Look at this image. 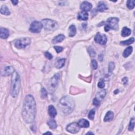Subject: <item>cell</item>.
<instances>
[{
  "label": "cell",
  "mask_w": 135,
  "mask_h": 135,
  "mask_svg": "<svg viewBox=\"0 0 135 135\" xmlns=\"http://www.w3.org/2000/svg\"><path fill=\"white\" fill-rule=\"evenodd\" d=\"M104 86H105V84H104L103 80V79L100 80L98 83V87L100 89H103L104 87Z\"/></svg>",
  "instance_id": "obj_33"
},
{
  "label": "cell",
  "mask_w": 135,
  "mask_h": 135,
  "mask_svg": "<svg viewBox=\"0 0 135 135\" xmlns=\"http://www.w3.org/2000/svg\"><path fill=\"white\" fill-rule=\"evenodd\" d=\"M89 52L91 57H95L96 56V52L94 51V50L91 48H90L89 49Z\"/></svg>",
  "instance_id": "obj_37"
},
{
  "label": "cell",
  "mask_w": 135,
  "mask_h": 135,
  "mask_svg": "<svg viewBox=\"0 0 135 135\" xmlns=\"http://www.w3.org/2000/svg\"><path fill=\"white\" fill-rule=\"evenodd\" d=\"M75 106L73 99L70 96L62 97L59 101V108L65 115H69L73 111Z\"/></svg>",
  "instance_id": "obj_2"
},
{
  "label": "cell",
  "mask_w": 135,
  "mask_h": 135,
  "mask_svg": "<svg viewBox=\"0 0 135 135\" xmlns=\"http://www.w3.org/2000/svg\"><path fill=\"white\" fill-rule=\"evenodd\" d=\"M43 27L49 31H54L58 29L59 25L57 22L50 19H43L41 21Z\"/></svg>",
  "instance_id": "obj_5"
},
{
  "label": "cell",
  "mask_w": 135,
  "mask_h": 135,
  "mask_svg": "<svg viewBox=\"0 0 135 135\" xmlns=\"http://www.w3.org/2000/svg\"><path fill=\"white\" fill-rule=\"evenodd\" d=\"M66 62L65 59H60L58 60L56 63V67L57 69H61L65 66Z\"/></svg>",
  "instance_id": "obj_22"
},
{
  "label": "cell",
  "mask_w": 135,
  "mask_h": 135,
  "mask_svg": "<svg viewBox=\"0 0 135 135\" xmlns=\"http://www.w3.org/2000/svg\"><path fill=\"white\" fill-rule=\"evenodd\" d=\"M109 68H108V71L109 72H112V71L115 69V63H114L113 62H110L109 63Z\"/></svg>",
  "instance_id": "obj_31"
},
{
  "label": "cell",
  "mask_w": 135,
  "mask_h": 135,
  "mask_svg": "<svg viewBox=\"0 0 135 135\" xmlns=\"http://www.w3.org/2000/svg\"><path fill=\"white\" fill-rule=\"evenodd\" d=\"M59 79H60V75L58 73H56L54 75L53 77L51 79V86L53 89L56 88L58 86Z\"/></svg>",
  "instance_id": "obj_11"
},
{
  "label": "cell",
  "mask_w": 135,
  "mask_h": 135,
  "mask_svg": "<svg viewBox=\"0 0 135 135\" xmlns=\"http://www.w3.org/2000/svg\"><path fill=\"white\" fill-rule=\"evenodd\" d=\"M54 49L56 50V52L57 53H60L62 51V50H63V48L61 47V46H54Z\"/></svg>",
  "instance_id": "obj_36"
},
{
  "label": "cell",
  "mask_w": 135,
  "mask_h": 135,
  "mask_svg": "<svg viewBox=\"0 0 135 135\" xmlns=\"http://www.w3.org/2000/svg\"><path fill=\"white\" fill-rule=\"evenodd\" d=\"M92 7V4L87 1L83 2L80 5V8L82 10V11H85L87 12L88 11H90L91 10Z\"/></svg>",
  "instance_id": "obj_12"
},
{
  "label": "cell",
  "mask_w": 135,
  "mask_h": 135,
  "mask_svg": "<svg viewBox=\"0 0 135 135\" xmlns=\"http://www.w3.org/2000/svg\"><path fill=\"white\" fill-rule=\"evenodd\" d=\"M36 112V103L34 97L28 95L25 97L22 115L24 121L27 124H31L34 120Z\"/></svg>",
  "instance_id": "obj_1"
},
{
  "label": "cell",
  "mask_w": 135,
  "mask_h": 135,
  "mask_svg": "<svg viewBox=\"0 0 135 135\" xmlns=\"http://www.w3.org/2000/svg\"><path fill=\"white\" fill-rule=\"evenodd\" d=\"M114 117V114L113 112L111 111H109L107 112V113L105 115L104 118V122H108L111 121Z\"/></svg>",
  "instance_id": "obj_19"
},
{
  "label": "cell",
  "mask_w": 135,
  "mask_h": 135,
  "mask_svg": "<svg viewBox=\"0 0 135 135\" xmlns=\"http://www.w3.org/2000/svg\"><path fill=\"white\" fill-rule=\"evenodd\" d=\"M9 36V32L8 30L5 28H1L0 29V37L2 39H6Z\"/></svg>",
  "instance_id": "obj_14"
},
{
  "label": "cell",
  "mask_w": 135,
  "mask_h": 135,
  "mask_svg": "<svg viewBox=\"0 0 135 135\" xmlns=\"http://www.w3.org/2000/svg\"><path fill=\"white\" fill-rule=\"evenodd\" d=\"M119 19L117 18H108L105 23L104 31L108 32L110 30H117L119 28Z\"/></svg>",
  "instance_id": "obj_4"
},
{
  "label": "cell",
  "mask_w": 135,
  "mask_h": 135,
  "mask_svg": "<svg viewBox=\"0 0 135 135\" xmlns=\"http://www.w3.org/2000/svg\"><path fill=\"white\" fill-rule=\"evenodd\" d=\"M127 6L129 9H133L135 7V1H128L127 2Z\"/></svg>",
  "instance_id": "obj_30"
},
{
  "label": "cell",
  "mask_w": 135,
  "mask_h": 135,
  "mask_svg": "<svg viewBox=\"0 0 135 135\" xmlns=\"http://www.w3.org/2000/svg\"><path fill=\"white\" fill-rule=\"evenodd\" d=\"M95 109H92L90 111V112H89L88 117L89 119L90 120H94V118H95Z\"/></svg>",
  "instance_id": "obj_28"
},
{
  "label": "cell",
  "mask_w": 135,
  "mask_h": 135,
  "mask_svg": "<svg viewBox=\"0 0 135 135\" xmlns=\"http://www.w3.org/2000/svg\"><path fill=\"white\" fill-rule=\"evenodd\" d=\"M78 124L80 126V127L82 128H88L90 126L89 122L84 119H80L78 122Z\"/></svg>",
  "instance_id": "obj_17"
},
{
  "label": "cell",
  "mask_w": 135,
  "mask_h": 135,
  "mask_svg": "<svg viewBox=\"0 0 135 135\" xmlns=\"http://www.w3.org/2000/svg\"><path fill=\"white\" fill-rule=\"evenodd\" d=\"M43 28V25L41 22L35 21L31 24L29 30L32 33H39Z\"/></svg>",
  "instance_id": "obj_7"
},
{
  "label": "cell",
  "mask_w": 135,
  "mask_h": 135,
  "mask_svg": "<svg viewBox=\"0 0 135 135\" xmlns=\"http://www.w3.org/2000/svg\"><path fill=\"white\" fill-rule=\"evenodd\" d=\"M97 10L100 12H103L104 11L107 10V6L103 2H99L98 6H97Z\"/></svg>",
  "instance_id": "obj_24"
},
{
  "label": "cell",
  "mask_w": 135,
  "mask_h": 135,
  "mask_svg": "<svg viewBox=\"0 0 135 135\" xmlns=\"http://www.w3.org/2000/svg\"><path fill=\"white\" fill-rule=\"evenodd\" d=\"M48 125L50 128L52 129H55L57 127V124L56 121L54 119H51L48 121Z\"/></svg>",
  "instance_id": "obj_26"
},
{
  "label": "cell",
  "mask_w": 135,
  "mask_h": 135,
  "mask_svg": "<svg viewBox=\"0 0 135 135\" xmlns=\"http://www.w3.org/2000/svg\"><path fill=\"white\" fill-rule=\"evenodd\" d=\"M132 31L131 30L127 27H124L121 31V35L123 37H127L130 35Z\"/></svg>",
  "instance_id": "obj_21"
},
{
  "label": "cell",
  "mask_w": 135,
  "mask_h": 135,
  "mask_svg": "<svg viewBox=\"0 0 135 135\" xmlns=\"http://www.w3.org/2000/svg\"><path fill=\"white\" fill-rule=\"evenodd\" d=\"M78 19L79 20L86 21L88 19V13L85 11L80 12L78 15Z\"/></svg>",
  "instance_id": "obj_16"
},
{
  "label": "cell",
  "mask_w": 135,
  "mask_h": 135,
  "mask_svg": "<svg viewBox=\"0 0 135 135\" xmlns=\"http://www.w3.org/2000/svg\"><path fill=\"white\" fill-rule=\"evenodd\" d=\"M1 13L2 14L5 15H9L11 14V12L8 9V8L5 5H2L1 8Z\"/></svg>",
  "instance_id": "obj_25"
},
{
  "label": "cell",
  "mask_w": 135,
  "mask_h": 135,
  "mask_svg": "<svg viewBox=\"0 0 135 135\" xmlns=\"http://www.w3.org/2000/svg\"><path fill=\"white\" fill-rule=\"evenodd\" d=\"M93 104L96 105V106L98 107L100 104V101L95 98L93 100Z\"/></svg>",
  "instance_id": "obj_38"
},
{
  "label": "cell",
  "mask_w": 135,
  "mask_h": 135,
  "mask_svg": "<svg viewBox=\"0 0 135 135\" xmlns=\"http://www.w3.org/2000/svg\"><path fill=\"white\" fill-rule=\"evenodd\" d=\"M135 118H132V119L130 120V124L129 125V128H128V130L129 131H133L134 129V127H135Z\"/></svg>",
  "instance_id": "obj_29"
},
{
  "label": "cell",
  "mask_w": 135,
  "mask_h": 135,
  "mask_svg": "<svg viewBox=\"0 0 135 135\" xmlns=\"http://www.w3.org/2000/svg\"><path fill=\"white\" fill-rule=\"evenodd\" d=\"M21 88V80L20 75L16 71H14V73L12 74V81L11 85V90L10 94L11 96L15 98L18 95Z\"/></svg>",
  "instance_id": "obj_3"
},
{
  "label": "cell",
  "mask_w": 135,
  "mask_h": 135,
  "mask_svg": "<svg viewBox=\"0 0 135 135\" xmlns=\"http://www.w3.org/2000/svg\"><path fill=\"white\" fill-rule=\"evenodd\" d=\"M47 92H46V90L44 88H42L41 89V98L42 99H45L47 98Z\"/></svg>",
  "instance_id": "obj_32"
},
{
  "label": "cell",
  "mask_w": 135,
  "mask_h": 135,
  "mask_svg": "<svg viewBox=\"0 0 135 135\" xmlns=\"http://www.w3.org/2000/svg\"><path fill=\"white\" fill-rule=\"evenodd\" d=\"M92 68L94 70L97 69L98 68V63H97V62L95 59H93L92 60Z\"/></svg>",
  "instance_id": "obj_34"
},
{
  "label": "cell",
  "mask_w": 135,
  "mask_h": 135,
  "mask_svg": "<svg viewBox=\"0 0 135 135\" xmlns=\"http://www.w3.org/2000/svg\"><path fill=\"white\" fill-rule=\"evenodd\" d=\"M69 35L70 37H73L74 36L76 33H77V29L74 25H71L70 27L69 28Z\"/></svg>",
  "instance_id": "obj_20"
},
{
  "label": "cell",
  "mask_w": 135,
  "mask_h": 135,
  "mask_svg": "<svg viewBox=\"0 0 135 135\" xmlns=\"http://www.w3.org/2000/svg\"><path fill=\"white\" fill-rule=\"evenodd\" d=\"M122 82H123L124 85H126L128 83V78L127 77H125L122 80Z\"/></svg>",
  "instance_id": "obj_39"
},
{
  "label": "cell",
  "mask_w": 135,
  "mask_h": 135,
  "mask_svg": "<svg viewBox=\"0 0 135 135\" xmlns=\"http://www.w3.org/2000/svg\"><path fill=\"white\" fill-rule=\"evenodd\" d=\"M44 56L45 57L47 58L49 60H51V59L53 58V56L50 53H49V52H45L44 53Z\"/></svg>",
  "instance_id": "obj_35"
},
{
  "label": "cell",
  "mask_w": 135,
  "mask_h": 135,
  "mask_svg": "<svg viewBox=\"0 0 135 135\" xmlns=\"http://www.w3.org/2000/svg\"><path fill=\"white\" fill-rule=\"evenodd\" d=\"M95 41L101 45H104L107 42V37L105 34L98 33L95 37Z\"/></svg>",
  "instance_id": "obj_9"
},
{
  "label": "cell",
  "mask_w": 135,
  "mask_h": 135,
  "mask_svg": "<svg viewBox=\"0 0 135 135\" xmlns=\"http://www.w3.org/2000/svg\"><path fill=\"white\" fill-rule=\"evenodd\" d=\"M48 113L50 117L52 118H54L57 116V110L53 105H50L49 106Z\"/></svg>",
  "instance_id": "obj_13"
},
{
  "label": "cell",
  "mask_w": 135,
  "mask_h": 135,
  "mask_svg": "<svg viewBox=\"0 0 135 135\" xmlns=\"http://www.w3.org/2000/svg\"><path fill=\"white\" fill-rule=\"evenodd\" d=\"M14 70L13 68L11 67V66H6L3 69V71H2L1 75L2 76H8L10 75L11 74H13L14 73Z\"/></svg>",
  "instance_id": "obj_10"
},
{
  "label": "cell",
  "mask_w": 135,
  "mask_h": 135,
  "mask_svg": "<svg viewBox=\"0 0 135 135\" xmlns=\"http://www.w3.org/2000/svg\"><path fill=\"white\" fill-rule=\"evenodd\" d=\"M11 2L13 3V4L14 5H16L19 3V1H16H16H14V0H13V1H11Z\"/></svg>",
  "instance_id": "obj_40"
},
{
  "label": "cell",
  "mask_w": 135,
  "mask_h": 135,
  "mask_svg": "<svg viewBox=\"0 0 135 135\" xmlns=\"http://www.w3.org/2000/svg\"><path fill=\"white\" fill-rule=\"evenodd\" d=\"M135 42V39L134 37H131L129 39L127 40H125V41H121L120 42V44L121 45H130L131 44L133 43L134 42Z\"/></svg>",
  "instance_id": "obj_27"
},
{
  "label": "cell",
  "mask_w": 135,
  "mask_h": 135,
  "mask_svg": "<svg viewBox=\"0 0 135 135\" xmlns=\"http://www.w3.org/2000/svg\"><path fill=\"white\" fill-rule=\"evenodd\" d=\"M106 94H107V91L105 89L101 90L97 93L96 98H97V99L100 101V100H102L104 98Z\"/></svg>",
  "instance_id": "obj_18"
},
{
  "label": "cell",
  "mask_w": 135,
  "mask_h": 135,
  "mask_svg": "<svg viewBox=\"0 0 135 135\" xmlns=\"http://www.w3.org/2000/svg\"><path fill=\"white\" fill-rule=\"evenodd\" d=\"M86 134H87V135H88V134H91V135H94V134L93 133H91V132H88V133H87Z\"/></svg>",
  "instance_id": "obj_42"
},
{
  "label": "cell",
  "mask_w": 135,
  "mask_h": 135,
  "mask_svg": "<svg viewBox=\"0 0 135 135\" xmlns=\"http://www.w3.org/2000/svg\"><path fill=\"white\" fill-rule=\"evenodd\" d=\"M44 135H45V134H50V135H52V133H50V132H46V133H44Z\"/></svg>",
  "instance_id": "obj_41"
},
{
  "label": "cell",
  "mask_w": 135,
  "mask_h": 135,
  "mask_svg": "<svg viewBox=\"0 0 135 135\" xmlns=\"http://www.w3.org/2000/svg\"><path fill=\"white\" fill-rule=\"evenodd\" d=\"M31 43V39L29 37H22L16 40L14 45L18 49H23Z\"/></svg>",
  "instance_id": "obj_6"
},
{
  "label": "cell",
  "mask_w": 135,
  "mask_h": 135,
  "mask_svg": "<svg viewBox=\"0 0 135 135\" xmlns=\"http://www.w3.org/2000/svg\"><path fill=\"white\" fill-rule=\"evenodd\" d=\"M133 50V48L132 46H128V48H127L123 52V56L125 58L128 57L130 55L132 54Z\"/></svg>",
  "instance_id": "obj_23"
},
{
  "label": "cell",
  "mask_w": 135,
  "mask_h": 135,
  "mask_svg": "<svg viewBox=\"0 0 135 135\" xmlns=\"http://www.w3.org/2000/svg\"><path fill=\"white\" fill-rule=\"evenodd\" d=\"M80 126L79 125L78 123L76 122H72L67 126L66 130L68 132L71 134H76L78 133L80 130Z\"/></svg>",
  "instance_id": "obj_8"
},
{
  "label": "cell",
  "mask_w": 135,
  "mask_h": 135,
  "mask_svg": "<svg viewBox=\"0 0 135 135\" xmlns=\"http://www.w3.org/2000/svg\"><path fill=\"white\" fill-rule=\"evenodd\" d=\"M65 39V36L63 34H59L53 38V39L52 40V42L53 44H56L59 42H61L62 41L64 40Z\"/></svg>",
  "instance_id": "obj_15"
}]
</instances>
